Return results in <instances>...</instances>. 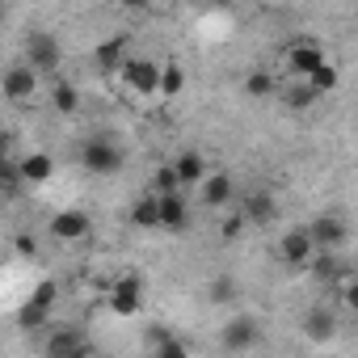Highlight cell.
Wrapping results in <instances>:
<instances>
[{
    "label": "cell",
    "instance_id": "1",
    "mask_svg": "<svg viewBox=\"0 0 358 358\" xmlns=\"http://www.w3.org/2000/svg\"><path fill=\"white\" fill-rule=\"evenodd\" d=\"M80 169L85 173H93V177H114L122 164H127V152H122V143L114 139V135H89V139H80Z\"/></svg>",
    "mask_w": 358,
    "mask_h": 358
},
{
    "label": "cell",
    "instance_id": "2",
    "mask_svg": "<svg viewBox=\"0 0 358 358\" xmlns=\"http://www.w3.org/2000/svg\"><path fill=\"white\" fill-rule=\"evenodd\" d=\"M26 64L38 72V76H55L59 80V68H64V47L51 30H30L26 34Z\"/></svg>",
    "mask_w": 358,
    "mask_h": 358
},
{
    "label": "cell",
    "instance_id": "3",
    "mask_svg": "<svg viewBox=\"0 0 358 358\" xmlns=\"http://www.w3.org/2000/svg\"><path fill=\"white\" fill-rule=\"evenodd\" d=\"M122 93L135 97V101H148V97H160V64L148 59V55H131V64L122 68L118 76Z\"/></svg>",
    "mask_w": 358,
    "mask_h": 358
},
{
    "label": "cell",
    "instance_id": "4",
    "mask_svg": "<svg viewBox=\"0 0 358 358\" xmlns=\"http://www.w3.org/2000/svg\"><path fill=\"white\" fill-rule=\"evenodd\" d=\"M106 308L114 316H122V320L139 316V308H143V274L139 270H122L110 282V291H106Z\"/></svg>",
    "mask_w": 358,
    "mask_h": 358
},
{
    "label": "cell",
    "instance_id": "5",
    "mask_svg": "<svg viewBox=\"0 0 358 358\" xmlns=\"http://www.w3.org/2000/svg\"><path fill=\"white\" fill-rule=\"evenodd\" d=\"M282 59H287V72H291L295 80H308L312 72H320V68L329 64V55H324V47H320L316 38H295Z\"/></svg>",
    "mask_w": 358,
    "mask_h": 358
},
{
    "label": "cell",
    "instance_id": "6",
    "mask_svg": "<svg viewBox=\"0 0 358 358\" xmlns=\"http://www.w3.org/2000/svg\"><path fill=\"white\" fill-rule=\"evenodd\" d=\"M38 72L22 59V64H9L5 68V80H0V89H5V101H13V106H30L34 101V93H38Z\"/></svg>",
    "mask_w": 358,
    "mask_h": 358
},
{
    "label": "cell",
    "instance_id": "7",
    "mask_svg": "<svg viewBox=\"0 0 358 358\" xmlns=\"http://www.w3.org/2000/svg\"><path fill=\"white\" fill-rule=\"evenodd\" d=\"M316 253H320V249H316L308 224H295V228H287V232L278 236V262H287V266H312Z\"/></svg>",
    "mask_w": 358,
    "mask_h": 358
},
{
    "label": "cell",
    "instance_id": "8",
    "mask_svg": "<svg viewBox=\"0 0 358 358\" xmlns=\"http://www.w3.org/2000/svg\"><path fill=\"white\" fill-rule=\"evenodd\" d=\"M257 341H262V324H257V316H249V312H236V316L220 329V345L232 350V354H245V350H253Z\"/></svg>",
    "mask_w": 358,
    "mask_h": 358
},
{
    "label": "cell",
    "instance_id": "9",
    "mask_svg": "<svg viewBox=\"0 0 358 358\" xmlns=\"http://www.w3.org/2000/svg\"><path fill=\"white\" fill-rule=\"evenodd\" d=\"M299 333L312 341V345H329L337 337V308L333 303H312L299 320Z\"/></svg>",
    "mask_w": 358,
    "mask_h": 358
},
{
    "label": "cell",
    "instance_id": "10",
    "mask_svg": "<svg viewBox=\"0 0 358 358\" xmlns=\"http://www.w3.org/2000/svg\"><path fill=\"white\" fill-rule=\"evenodd\" d=\"M199 203H203L207 211H228V207L236 203V182H232V173L211 169V173H207V182L199 186Z\"/></svg>",
    "mask_w": 358,
    "mask_h": 358
},
{
    "label": "cell",
    "instance_id": "11",
    "mask_svg": "<svg viewBox=\"0 0 358 358\" xmlns=\"http://www.w3.org/2000/svg\"><path fill=\"white\" fill-rule=\"evenodd\" d=\"M93 64H97L101 76H122V68L131 64V38H127V34H110V38H101L97 51H93Z\"/></svg>",
    "mask_w": 358,
    "mask_h": 358
},
{
    "label": "cell",
    "instance_id": "12",
    "mask_svg": "<svg viewBox=\"0 0 358 358\" xmlns=\"http://www.w3.org/2000/svg\"><path fill=\"white\" fill-rule=\"evenodd\" d=\"M47 232H51L55 241H64V245H76V241H85V236L93 232V220H89L85 211H55L51 224H47Z\"/></svg>",
    "mask_w": 358,
    "mask_h": 358
},
{
    "label": "cell",
    "instance_id": "13",
    "mask_svg": "<svg viewBox=\"0 0 358 358\" xmlns=\"http://www.w3.org/2000/svg\"><path fill=\"white\" fill-rule=\"evenodd\" d=\"M308 232H312L316 249H324V253H337V249L345 245V236H350V228H345L341 215H316V220L308 224Z\"/></svg>",
    "mask_w": 358,
    "mask_h": 358
},
{
    "label": "cell",
    "instance_id": "14",
    "mask_svg": "<svg viewBox=\"0 0 358 358\" xmlns=\"http://www.w3.org/2000/svg\"><path fill=\"white\" fill-rule=\"evenodd\" d=\"M173 169H177V182H182V190H190V186H203L207 182V160H203V152H194V148H186L182 156H173L169 160Z\"/></svg>",
    "mask_w": 358,
    "mask_h": 358
},
{
    "label": "cell",
    "instance_id": "15",
    "mask_svg": "<svg viewBox=\"0 0 358 358\" xmlns=\"http://www.w3.org/2000/svg\"><path fill=\"white\" fill-rule=\"evenodd\" d=\"M85 345H89V341L80 337V329H51V333L43 337V354H47V358H76Z\"/></svg>",
    "mask_w": 358,
    "mask_h": 358
},
{
    "label": "cell",
    "instance_id": "16",
    "mask_svg": "<svg viewBox=\"0 0 358 358\" xmlns=\"http://www.w3.org/2000/svg\"><path fill=\"white\" fill-rule=\"evenodd\" d=\"M156 203H160V228L164 232H186V224H190V203H186V194H156Z\"/></svg>",
    "mask_w": 358,
    "mask_h": 358
},
{
    "label": "cell",
    "instance_id": "17",
    "mask_svg": "<svg viewBox=\"0 0 358 358\" xmlns=\"http://www.w3.org/2000/svg\"><path fill=\"white\" fill-rule=\"evenodd\" d=\"M241 211H245V220H249L253 228H270V224H274V215H278V207H274V199H270L266 190H253V194H245Z\"/></svg>",
    "mask_w": 358,
    "mask_h": 358
},
{
    "label": "cell",
    "instance_id": "18",
    "mask_svg": "<svg viewBox=\"0 0 358 358\" xmlns=\"http://www.w3.org/2000/svg\"><path fill=\"white\" fill-rule=\"evenodd\" d=\"M51 173H55V160H51L47 152H26V156H22V177H26L30 186L51 182Z\"/></svg>",
    "mask_w": 358,
    "mask_h": 358
},
{
    "label": "cell",
    "instance_id": "19",
    "mask_svg": "<svg viewBox=\"0 0 358 358\" xmlns=\"http://www.w3.org/2000/svg\"><path fill=\"white\" fill-rule=\"evenodd\" d=\"M186 93V68L182 64H160V101H177Z\"/></svg>",
    "mask_w": 358,
    "mask_h": 358
},
{
    "label": "cell",
    "instance_id": "20",
    "mask_svg": "<svg viewBox=\"0 0 358 358\" xmlns=\"http://www.w3.org/2000/svg\"><path fill=\"white\" fill-rule=\"evenodd\" d=\"M245 93H249L253 101H270V97L278 93V76H274L270 68H253V72L245 76Z\"/></svg>",
    "mask_w": 358,
    "mask_h": 358
},
{
    "label": "cell",
    "instance_id": "21",
    "mask_svg": "<svg viewBox=\"0 0 358 358\" xmlns=\"http://www.w3.org/2000/svg\"><path fill=\"white\" fill-rule=\"evenodd\" d=\"M51 110H55V114H76V110H80V89L59 76V80L51 85Z\"/></svg>",
    "mask_w": 358,
    "mask_h": 358
},
{
    "label": "cell",
    "instance_id": "22",
    "mask_svg": "<svg viewBox=\"0 0 358 358\" xmlns=\"http://www.w3.org/2000/svg\"><path fill=\"white\" fill-rule=\"evenodd\" d=\"M345 274H350V270L341 266V257H337V253H324V249H320V253L312 257V278H320V282H333V287H337Z\"/></svg>",
    "mask_w": 358,
    "mask_h": 358
},
{
    "label": "cell",
    "instance_id": "23",
    "mask_svg": "<svg viewBox=\"0 0 358 358\" xmlns=\"http://www.w3.org/2000/svg\"><path fill=\"white\" fill-rule=\"evenodd\" d=\"M207 299H211L215 308H228V303L241 299V282H236L232 274H215V278L207 282Z\"/></svg>",
    "mask_w": 358,
    "mask_h": 358
},
{
    "label": "cell",
    "instance_id": "24",
    "mask_svg": "<svg viewBox=\"0 0 358 358\" xmlns=\"http://www.w3.org/2000/svg\"><path fill=\"white\" fill-rule=\"evenodd\" d=\"M131 224L143 228V232H156V228H160V203H156V194H143V199L131 207Z\"/></svg>",
    "mask_w": 358,
    "mask_h": 358
},
{
    "label": "cell",
    "instance_id": "25",
    "mask_svg": "<svg viewBox=\"0 0 358 358\" xmlns=\"http://www.w3.org/2000/svg\"><path fill=\"white\" fill-rule=\"evenodd\" d=\"M303 85H308L316 97H329V93H337V85H341V68H337V64H324V68H320V72H312Z\"/></svg>",
    "mask_w": 358,
    "mask_h": 358
},
{
    "label": "cell",
    "instance_id": "26",
    "mask_svg": "<svg viewBox=\"0 0 358 358\" xmlns=\"http://www.w3.org/2000/svg\"><path fill=\"white\" fill-rule=\"evenodd\" d=\"M245 228H249V220H245V211L236 207V211H224V220H220V241L224 245H232V241H241L245 236Z\"/></svg>",
    "mask_w": 358,
    "mask_h": 358
},
{
    "label": "cell",
    "instance_id": "27",
    "mask_svg": "<svg viewBox=\"0 0 358 358\" xmlns=\"http://www.w3.org/2000/svg\"><path fill=\"white\" fill-rule=\"evenodd\" d=\"M55 299H59V282H55V278H43V282H34V291H30L26 303H34L38 312H51Z\"/></svg>",
    "mask_w": 358,
    "mask_h": 358
},
{
    "label": "cell",
    "instance_id": "28",
    "mask_svg": "<svg viewBox=\"0 0 358 358\" xmlns=\"http://www.w3.org/2000/svg\"><path fill=\"white\" fill-rule=\"evenodd\" d=\"M152 194H182V182H177V169L173 164H160L156 169V177H152Z\"/></svg>",
    "mask_w": 358,
    "mask_h": 358
},
{
    "label": "cell",
    "instance_id": "29",
    "mask_svg": "<svg viewBox=\"0 0 358 358\" xmlns=\"http://www.w3.org/2000/svg\"><path fill=\"white\" fill-rule=\"evenodd\" d=\"M337 303H341L345 312H354V316H358V270H350V274L337 282Z\"/></svg>",
    "mask_w": 358,
    "mask_h": 358
},
{
    "label": "cell",
    "instance_id": "30",
    "mask_svg": "<svg viewBox=\"0 0 358 358\" xmlns=\"http://www.w3.org/2000/svg\"><path fill=\"white\" fill-rule=\"evenodd\" d=\"M47 316H51V312H38L34 303H22V308H17V329H26V333H30V329H43Z\"/></svg>",
    "mask_w": 358,
    "mask_h": 358
},
{
    "label": "cell",
    "instance_id": "31",
    "mask_svg": "<svg viewBox=\"0 0 358 358\" xmlns=\"http://www.w3.org/2000/svg\"><path fill=\"white\" fill-rule=\"evenodd\" d=\"M312 101H316V93H312L303 80H295V85L287 89V106H291V110H308Z\"/></svg>",
    "mask_w": 358,
    "mask_h": 358
},
{
    "label": "cell",
    "instance_id": "32",
    "mask_svg": "<svg viewBox=\"0 0 358 358\" xmlns=\"http://www.w3.org/2000/svg\"><path fill=\"white\" fill-rule=\"evenodd\" d=\"M156 358H190V350H186V341H177V337H160Z\"/></svg>",
    "mask_w": 358,
    "mask_h": 358
},
{
    "label": "cell",
    "instance_id": "33",
    "mask_svg": "<svg viewBox=\"0 0 358 358\" xmlns=\"http://www.w3.org/2000/svg\"><path fill=\"white\" fill-rule=\"evenodd\" d=\"M13 249H17V257H34V253H38V245H34V236H30V232H22V236L13 241Z\"/></svg>",
    "mask_w": 358,
    "mask_h": 358
},
{
    "label": "cell",
    "instance_id": "34",
    "mask_svg": "<svg viewBox=\"0 0 358 358\" xmlns=\"http://www.w3.org/2000/svg\"><path fill=\"white\" fill-rule=\"evenodd\" d=\"M76 358H106V354H101V350H93V345H85V350H80Z\"/></svg>",
    "mask_w": 358,
    "mask_h": 358
}]
</instances>
